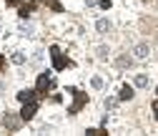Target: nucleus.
<instances>
[{
	"label": "nucleus",
	"mask_w": 158,
	"mask_h": 136,
	"mask_svg": "<svg viewBox=\"0 0 158 136\" xmlns=\"http://www.w3.org/2000/svg\"><path fill=\"white\" fill-rule=\"evenodd\" d=\"M50 58H53V68H55V71H63V68L70 63L68 58L60 53V48H58V46H53V48H50Z\"/></svg>",
	"instance_id": "nucleus-1"
},
{
	"label": "nucleus",
	"mask_w": 158,
	"mask_h": 136,
	"mask_svg": "<svg viewBox=\"0 0 158 136\" xmlns=\"http://www.w3.org/2000/svg\"><path fill=\"white\" fill-rule=\"evenodd\" d=\"M48 88H53L50 73H40V76H38V83H35V91H38V93H45Z\"/></svg>",
	"instance_id": "nucleus-2"
},
{
	"label": "nucleus",
	"mask_w": 158,
	"mask_h": 136,
	"mask_svg": "<svg viewBox=\"0 0 158 136\" xmlns=\"http://www.w3.org/2000/svg\"><path fill=\"white\" fill-rule=\"evenodd\" d=\"M20 121H23V116L5 113V119H3V126H5L8 131H18V129H20Z\"/></svg>",
	"instance_id": "nucleus-3"
},
{
	"label": "nucleus",
	"mask_w": 158,
	"mask_h": 136,
	"mask_svg": "<svg viewBox=\"0 0 158 136\" xmlns=\"http://www.w3.org/2000/svg\"><path fill=\"white\" fill-rule=\"evenodd\" d=\"M35 113H38V101H35V99H33V101H25V103H23V111H20L23 121H30Z\"/></svg>",
	"instance_id": "nucleus-4"
},
{
	"label": "nucleus",
	"mask_w": 158,
	"mask_h": 136,
	"mask_svg": "<svg viewBox=\"0 0 158 136\" xmlns=\"http://www.w3.org/2000/svg\"><path fill=\"white\" fill-rule=\"evenodd\" d=\"M85 101H88V96H85V93H81V91H75V103L70 106V113H78V111L85 106Z\"/></svg>",
	"instance_id": "nucleus-5"
},
{
	"label": "nucleus",
	"mask_w": 158,
	"mask_h": 136,
	"mask_svg": "<svg viewBox=\"0 0 158 136\" xmlns=\"http://www.w3.org/2000/svg\"><path fill=\"white\" fill-rule=\"evenodd\" d=\"M133 53H135V58H146V55H148V46H146V43H138V46L133 48Z\"/></svg>",
	"instance_id": "nucleus-6"
},
{
	"label": "nucleus",
	"mask_w": 158,
	"mask_h": 136,
	"mask_svg": "<svg viewBox=\"0 0 158 136\" xmlns=\"http://www.w3.org/2000/svg\"><path fill=\"white\" fill-rule=\"evenodd\" d=\"M35 93H38V91H28V88H25V91H20V93H18V99L25 103V101H33V99H35Z\"/></svg>",
	"instance_id": "nucleus-7"
},
{
	"label": "nucleus",
	"mask_w": 158,
	"mask_h": 136,
	"mask_svg": "<svg viewBox=\"0 0 158 136\" xmlns=\"http://www.w3.org/2000/svg\"><path fill=\"white\" fill-rule=\"evenodd\" d=\"M33 10H35V3H25V5H20V18L25 20V18H28Z\"/></svg>",
	"instance_id": "nucleus-8"
},
{
	"label": "nucleus",
	"mask_w": 158,
	"mask_h": 136,
	"mask_svg": "<svg viewBox=\"0 0 158 136\" xmlns=\"http://www.w3.org/2000/svg\"><path fill=\"white\" fill-rule=\"evenodd\" d=\"M43 5H48V8L55 10V13H63V5L58 3V0H43Z\"/></svg>",
	"instance_id": "nucleus-9"
},
{
	"label": "nucleus",
	"mask_w": 158,
	"mask_h": 136,
	"mask_svg": "<svg viewBox=\"0 0 158 136\" xmlns=\"http://www.w3.org/2000/svg\"><path fill=\"white\" fill-rule=\"evenodd\" d=\"M95 28H98V33H108V30H110V23L106 20V18H101V20L95 23Z\"/></svg>",
	"instance_id": "nucleus-10"
},
{
	"label": "nucleus",
	"mask_w": 158,
	"mask_h": 136,
	"mask_svg": "<svg viewBox=\"0 0 158 136\" xmlns=\"http://www.w3.org/2000/svg\"><path fill=\"white\" fill-rule=\"evenodd\" d=\"M128 99H133V88L126 83V86L121 88V101H128Z\"/></svg>",
	"instance_id": "nucleus-11"
},
{
	"label": "nucleus",
	"mask_w": 158,
	"mask_h": 136,
	"mask_svg": "<svg viewBox=\"0 0 158 136\" xmlns=\"http://www.w3.org/2000/svg\"><path fill=\"white\" fill-rule=\"evenodd\" d=\"M135 86H138V88H146V86H148V76H146V73H138V76H135Z\"/></svg>",
	"instance_id": "nucleus-12"
},
{
	"label": "nucleus",
	"mask_w": 158,
	"mask_h": 136,
	"mask_svg": "<svg viewBox=\"0 0 158 136\" xmlns=\"http://www.w3.org/2000/svg\"><path fill=\"white\" fill-rule=\"evenodd\" d=\"M90 86H93V88H103V78H101V76H93V78H90Z\"/></svg>",
	"instance_id": "nucleus-13"
},
{
	"label": "nucleus",
	"mask_w": 158,
	"mask_h": 136,
	"mask_svg": "<svg viewBox=\"0 0 158 136\" xmlns=\"http://www.w3.org/2000/svg\"><path fill=\"white\" fill-rule=\"evenodd\" d=\"M88 136H106V129H88Z\"/></svg>",
	"instance_id": "nucleus-14"
},
{
	"label": "nucleus",
	"mask_w": 158,
	"mask_h": 136,
	"mask_svg": "<svg viewBox=\"0 0 158 136\" xmlns=\"http://www.w3.org/2000/svg\"><path fill=\"white\" fill-rule=\"evenodd\" d=\"M13 63H18V66L25 63V55H23V53H13Z\"/></svg>",
	"instance_id": "nucleus-15"
},
{
	"label": "nucleus",
	"mask_w": 158,
	"mask_h": 136,
	"mask_svg": "<svg viewBox=\"0 0 158 136\" xmlns=\"http://www.w3.org/2000/svg\"><path fill=\"white\" fill-rule=\"evenodd\" d=\"M118 66H121V68H128V66H131V58H126V55L118 58Z\"/></svg>",
	"instance_id": "nucleus-16"
},
{
	"label": "nucleus",
	"mask_w": 158,
	"mask_h": 136,
	"mask_svg": "<svg viewBox=\"0 0 158 136\" xmlns=\"http://www.w3.org/2000/svg\"><path fill=\"white\" fill-rule=\"evenodd\" d=\"M106 55H108V48L101 46V48H98V58H106Z\"/></svg>",
	"instance_id": "nucleus-17"
},
{
	"label": "nucleus",
	"mask_w": 158,
	"mask_h": 136,
	"mask_svg": "<svg viewBox=\"0 0 158 136\" xmlns=\"http://www.w3.org/2000/svg\"><path fill=\"white\" fill-rule=\"evenodd\" d=\"M20 33H25V35H30V33H33V28H30V25H25V23H23V25H20Z\"/></svg>",
	"instance_id": "nucleus-18"
},
{
	"label": "nucleus",
	"mask_w": 158,
	"mask_h": 136,
	"mask_svg": "<svg viewBox=\"0 0 158 136\" xmlns=\"http://www.w3.org/2000/svg\"><path fill=\"white\" fill-rule=\"evenodd\" d=\"M115 106V99H106V108H113Z\"/></svg>",
	"instance_id": "nucleus-19"
},
{
	"label": "nucleus",
	"mask_w": 158,
	"mask_h": 136,
	"mask_svg": "<svg viewBox=\"0 0 158 136\" xmlns=\"http://www.w3.org/2000/svg\"><path fill=\"white\" fill-rule=\"evenodd\" d=\"M5 3H8V5H20L23 0H5Z\"/></svg>",
	"instance_id": "nucleus-20"
},
{
	"label": "nucleus",
	"mask_w": 158,
	"mask_h": 136,
	"mask_svg": "<svg viewBox=\"0 0 158 136\" xmlns=\"http://www.w3.org/2000/svg\"><path fill=\"white\" fill-rule=\"evenodd\" d=\"M153 113H156V121H158V101H153Z\"/></svg>",
	"instance_id": "nucleus-21"
},
{
	"label": "nucleus",
	"mask_w": 158,
	"mask_h": 136,
	"mask_svg": "<svg viewBox=\"0 0 158 136\" xmlns=\"http://www.w3.org/2000/svg\"><path fill=\"white\" fill-rule=\"evenodd\" d=\"M3 66H5V58H3V55H0V68H3Z\"/></svg>",
	"instance_id": "nucleus-22"
},
{
	"label": "nucleus",
	"mask_w": 158,
	"mask_h": 136,
	"mask_svg": "<svg viewBox=\"0 0 158 136\" xmlns=\"http://www.w3.org/2000/svg\"><path fill=\"white\" fill-rule=\"evenodd\" d=\"M85 3H88V5H95V3H98V0H85Z\"/></svg>",
	"instance_id": "nucleus-23"
}]
</instances>
